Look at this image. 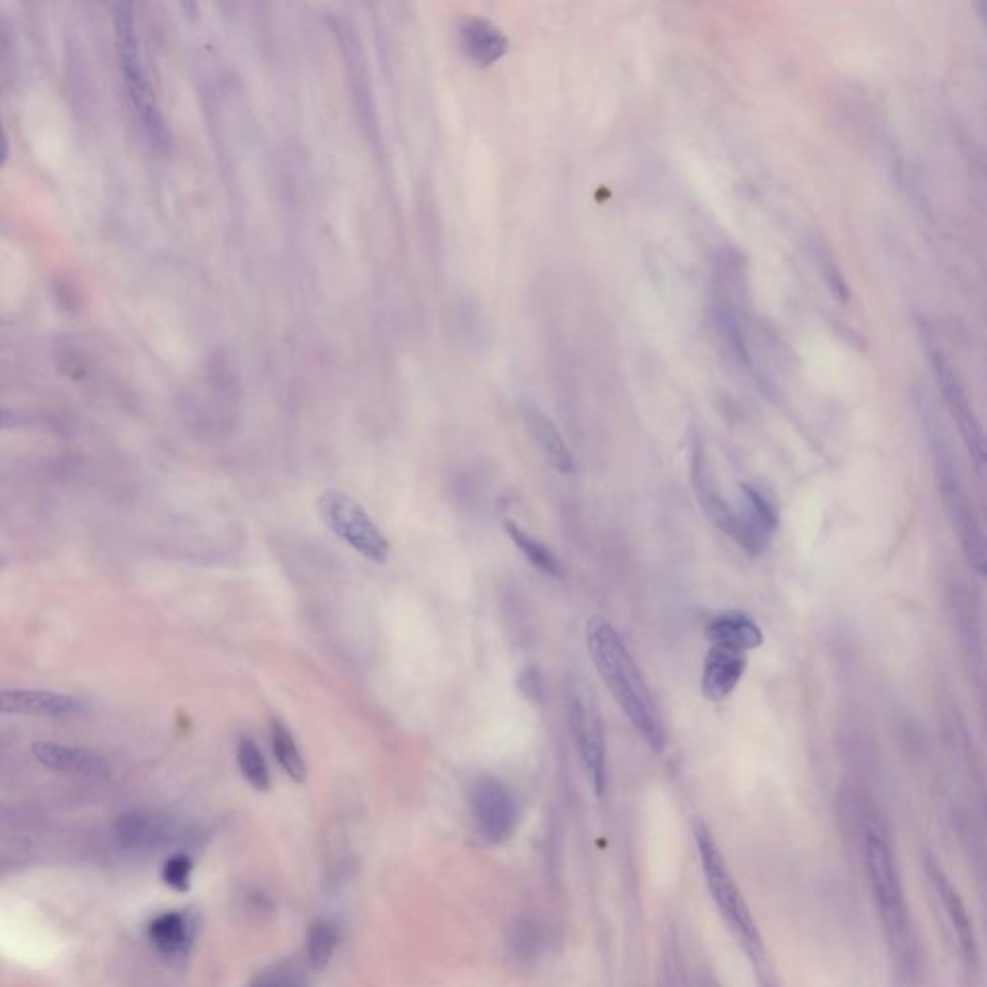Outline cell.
<instances>
[{"label":"cell","mask_w":987,"mask_h":987,"mask_svg":"<svg viewBox=\"0 0 987 987\" xmlns=\"http://www.w3.org/2000/svg\"><path fill=\"white\" fill-rule=\"evenodd\" d=\"M519 411L546 461L561 475H573L577 471V463L556 423L531 398H523L519 401Z\"/></svg>","instance_id":"cell-12"},{"label":"cell","mask_w":987,"mask_h":987,"mask_svg":"<svg viewBox=\"0 0 987 987\" xmlns=\"http://www.w3.org/2000/svg\"><path fill=\"white\" fill-rule=\"evenodd\" d=\"M866 870L874 891L876 905L880 908L881 920L889 939L901 949L908 943L907 908L903 901V891L897 880V870L893 868V856L876 829L866 831Z\"/></svg>","instance_id":"cell-6"},{"label":"cell","mask_w":987,"mask_h":987,"mask_svg":"<svg viewBox=\"0 0 987 987\" xmlns=\"http://www.w3.org/2000/svg\"><path fill=\"white\" fill-rule=\"evenodd\" d=\"M270 741H272V752H274L280 768L290 775L295 783H303L307 779L305 760L295 745L294 735L290 733V729L282 721L272 720Z\"/></svg>","instance_id":"cell-22"},{"label":"cell","mask_w":987,"mask_h":987,"mask_svg":"<svg viewBox=\"0 0 987 987\" xmlns=\"http://www.w3.org/2000/svg\"><path fill=\"white\" fill-rule=\"evenodd\" d=\"M317 511L322 523L359 556L376 565L390 560V542L353 496L340 490H326L317 500Z\"/></svg>","instance_id":"cell-5"},{"label":"cell","mask_w":987,"mask_h":987,"mask_svg":"<svg viewBox=\"0 0 987 987\" xmlns=\"http://www.w3.org/2000/svg\"><path fill=\"white\" fill-rule=\"evenodd\" d=\"M16 423H18V419H16V415H14V413H10V411H6V409H0V430H4V428H12L16 425Z\"/></svg>","instance_id":"cell-27"},{"label":"cell","mask_w":987,"mask_h":987,"mask_svg":"<svg viewBox=\"0 0 987 987\" xmlns=\"http://www.w3.org/2000/svg\"><path fill=\"white\" fill-rule=\"evenodd\" d=\"M565 708L569 731L587 770L592 789L598 797H602L608 783L604 725L596 696L590 691L587 681H583L581 677L569 679L565 691Z\"/></svg>","instance_id":"cell-4"},{"label":"cell","mask_w":987,"mask_h":987,"mask_svg":"<svg viewBox=\"0 0 987 987\" xmlns=\"http://www.w3.org/2000/svg\"><path fill=\"white\" fill-rule=\"evenodd\" d=\"M338 939V928L328 920H319L311 926L307 935V961L313 970H322L328 966L336 953Z\"/></svg>","instance_id":"cell-23"},{"label":"cell","mask_w":987,"mask_h":987,"mask_svg":"<svg viewBox=\"0 0 987 987\" xmlns=\"http://www.w3.org/2000/svg\"><path fill=\"white\" fill-rule=\"evenodd\" d=\"M928 868V876L930 880L934 883L935 891H937V897L939 901L943 903V908H945V914L955 930V934L959 937V943H961L962 953L966 955V959H976L978 955V949H976V935H974V928H972V922L968 918V912L966 908L962 905V899L957 893V889L953 887V883L947 880L945 872L937 866V862L934 860H928L926 864Z\"/></svg>","instance_id":"cell-20"},{"label":"cell","mask_w":987,"mask_h":987,"mask_svg":"<svg viewBox=\"0 0 987 987\" xmlns=\"http://www.w3.org/2000/svg\"><path fill=\"white\" fill-rule=\"evenodd\" d=\"M193 862L187 854H172L162 868V880L176 891H187L191 883Z\"/></svg>","instance_id":"cell-25"},{"label":"cell","mask_w":987,"mask_h":987,"mask_svg":"<svg viewBox=\"0 0 987 987\" xmlns=\"http://www.w3.org/2000/svg\"><path fill=\"white\" fill-rule=\"evenodd\" d=\"M928 355H930V363L934 369V378L937 386H939V392L945 400V405H947L953 421L959 427L962 442L968 450L972 463L976 465L978 473H982L984 465H986L984 430H982V425H980V421H978V417H976V413L968 401L961 378H959V374L955 373L953 365L949 363V359L941 347L930 342Z\"/></svg>","instance_id":"cell-8"},{"label":"cell","mask_w":987,"mask_h":987,"mask_svg":"<svg viewBox=\"0 0 987 987\" xmlns=\"http://www.w3.org/2000/svg\"><path fill=\"white\" fill-rule=\"evenodd\" d=\"M691 473H693L694 494L698 498V504L702 507V511L708 515V519L720 529L721 533L733 536L735 513L727 504V500L721 496L718 482L710 473L706 454H704V446L700 440L693 442Z\"/></svg>","instance_id":"cell-15"},{"label":"cell","mask_w":987,"mask_h":987,"mask_svg":"<svg viewBox=\"0 0 987 987\" xmlns=\"http://www.w3.org/2000/svg\"><path fill=\"white\" fill-rule=\"evenodd\" d=\"M747 669V656L723 646H712L702 667V694L708 702H723L741 683Z\"/></svg>","instance_id":"cell-14"},{"label":"cell","mask_w":987,"mask_h":987,"mask_svg":"<svg viewBox=\"0 0 987 987\" xmlns=\"http://www.w3.org/2000/svg\"><path fill=\"white\" fill-rule=\"evenodd\" d=\"M517 689L531 704H542L544 700V679L536 666L523 667L517 677Z\"/></svg>","instance_id":"cell-26"},{"label":"cell","mask_w":987,"mask_h":987,"mask_svg":"<svg viewBox=\"0 0 987 987\" xmlns=\"http://www.w3.org/2000/svg\"><path fill=\"white\" fill-rule=\"evenodd\" d=\"M114 27H116V49H118V56H120L124 80L128 85L130 101H132L135 112H137V118L141 120V126L149 135V139L159 149H164L168 145V130H166L159 105H157L155 91H153L149 78L145 76L143 66H141L139 41H137V33H135L134 12H132L130 4H116Z\"/></svg>","instance_id":"cell-3"},{"label":"cell","mask_w":987,"mask_h":987,"mask_svg":"<svg viewBox=\"0 0 987 987\" xmlns=\"http://www.w3.org/2000/svg\"><path fill=\"white\" fill-rule=\"evenodd\" d=\"M459 43L463 53L477 66H492L509 51L506 33L488 18L471 16L459 24Z\"/></svg>","instance_id":"cell-16"},{"label":"cell","mask_w":987,"mask_h":987,"mask_svg":"<svg viewBox=\"0 0 987 987\" xmlns=\"http://www.w3.org/2000/svg\"><path fill=\"white\" fill-rule=\"evenodd\" d=\"M587 646L592 664L627 720L635 725L648 747L654 752H664L666 729L660 710L648 691L641 669L614 625L600 615L590 617Z\"/></svg>","instance_id":"cell-1"},{"label":"cell","mask_w":987,"mask_h":987,"mask_svg":"<svg viewBox=\"0 0 987 987\" xmlns=\"http://www.w3.org/2000/svg\"><path fill=\"white\" fill-rule=\"evenodd\" d=\"M741 494V507L733 509L735 529L731 538L750 556L758 558L772 544L779 525V509L774 496L756 484H743Z\"/></svg>","instance_id":"cell-9"},{"label":"cell","mask_w":987,"mask_h":987,"mask_svg":"<svg viewBox=\"0 0 987 987\" xmlns=\"http://www.w3.org/2000/svg\"><path fill=\"white\" fill-rule=\"evenodd\" d=\"M31 752L39 764L58 774L87 777V779H101L108 775L107 760L101 754L87 748L39 741L31 747Z\"/></svg>","instance_id":"cell-13"},{"label":"cell","mask_w":987,"mask_h":987,"mask_svg":"<svg viewBox=\"0 0 987 987\" xmlns=\"http://www.w3.org/2000/svg\"><path fill=\"white\" fill-rule=\"evenodd\" d=\"M714 317L718 322L720 334L735 359L750 367V351H748L747 326L743 319V307L739 301L731 295V286L723 282V278H718L716 290H714Z\"/></svg>","instance_id":"cell-18"},{"label":"cell","mask_w":987,"mask_h":987,"mask_svg":"<svg viewBox=\"0 0 987 987\" xmlns=\"http://www.w3.org/2000/svg\"><path fill=\"white\" fill-rule=\"evenodd\" d=\"M471 808L477 827L490 843H502L517 824V802L506 785L494 777H482L473 787Z\"/></svg>","instance_id":"cell-10"},{"label":"cell","mask_w":987,"mask_h":987,"mask_svg":"<svg viewBox=\"0 0 987 987\" xmlns=\"http://www.w3.org/2000/svg\"><path fill=\"white\" fill-rule=\"evenodd\" d=\"M504 529H506L507 536L511 538V542L517 546V550L540 573H544L546 577H552V579H563V575H565L563 565H561V561L556 558V554L546 544H542L540 540H536L527 531H523L513 521H506L504 523Z\"/></svg>","instance_id":"cell-21"},{"label":"cell","mask_w":987,"mask_h":987,"mask_svg":"<svg viewBox=\"0 0 987 987\" xmlns=\"http://www.w3.org/2000/svg\"><path fill=\"white\" fill-rule=\"evenodd\" d=\"M928 428L934 444L935 463H937V475H939V486L941 494L945 500V509L949 515V521L953 525V531L959 536L962 552L970 567L978 575H986V542L982 527L976 519V513L970 506V500L962 488L961 477L955 469L953 457L947 448L945 436L935 425L934 419L928 417Z\"/></svg>","instance_id":"cell-2"},{"label":"cell","mask_w":987,"mask_h":987,"mask_svg":"<svg viewBox=\"0 0 987 987\" xmlns=\"http://www.w3.org/2000/svg\"><path fill=\"white\" fill-rule=\"evenodd\" d=\"M149 941L164 959L180 961L189 955L195 939V920L187 912H162L147 928Z\"/></svg>","instance_id":"cell-17"},{"label":"cell","mask_w":987,"mask_h":987,"mask_svg":"<svg viewBox=\"0 0 987 987\" xmlns=\"http://www.w3.org/2000/svg\"><path fill=\"white\" fill-rule=\"evenodd\" d=\"M706 637L712 646H723L737 652H748L764 644L760 625L741 612H725L706 625Z\"/></svg>","instance_id":"cell-19"},{"label":"cell","mask_w":987,"mask_h":987,"mask_svg":"<svg viewBox=\"0 0 987 987\" xmlns=\"http://www.w3.org/2000/svg\"><path fill=\"white\" fill-rule=\"evenodd\" d=\"M238 766H240L241 775L245 777V781L261 791V793H267L270 789V772H268L267 760L263 756V752L257 747L255 741H251L249 737H243L240 743H238Z\"/></svg>","instance_id":"cell-24"},{"label":"cell","mask_w":987,"mask_h":987,"mask_svg":"<svg viewBox=\"0 0 987 987\" xmlns=\"http://www.w3.org/2000/svg\"><path fill=\"white\" fill-rule=\"evenodd\" d=\"M0 714L70 720L87 714V706L68 694L51 691H0Z\"/></svg>","instance_id":"cell-11"},{"label":"cell","mask_w":987,"mask_h":987,"mask_svg":"<svg viewBox=\"0 0 987 987\" xmlns=\"http://www.w3.org/2000/svg\"><path fill=\"white\" fill-rule=\"evenodd\" d=\"M696 847H698L708 889H710L716 905L720 908L721 914L727 918L731 928H735L737 934L741 935L748 945L758 947L760 941H758V932H756L750 908L747 907L737 883L731 878L729 868L725 866V860L718 851L712 835L708 833V829L696 827Z\"/></svg>","instance_id":"cell-7"}]
</instances>
